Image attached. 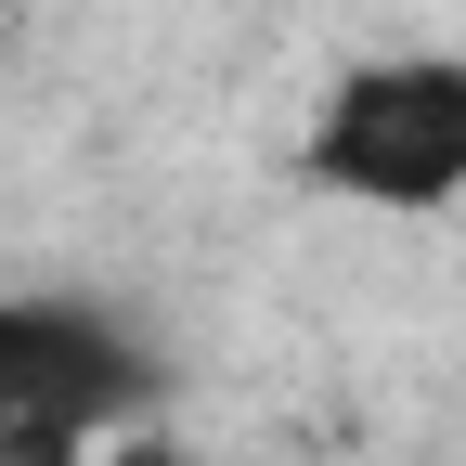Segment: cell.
I'll list each match as a JSON object with an SVG mask.
<instances>
[{"mask_svg":"<svg viewBox=\"0 0 466 466\" xmlns=\"http://www.w3.org/2000/svg\"><path fill=\"white\" fill-rule=\"evenodd\" d=\"M299 168L350 208H453L466 195V52H376V66H350L311 104Z\"/></svg>","mask_w":466,"mask_h":466,"instance_id":"6da1fadb","label":"cell"},{"mask_svg":"<svg viewBox=\"0 0 466 466\" xmlns=\"http://www.w3.org/2000/svg\"><path fill=\"white\" fill-rule=\"evenodd\" d=\"M156 401V363L143 337L91 311V299H26L0 285V428H143Z\"/></svg>","mask_w":466,"mask_h":466,"instance_id":"7a4b0ae2","label":"cell"},{"mask_svg":"<svg viewBox=\"0 0 466 466\" xmlns=\"http://www.w3.org/2000/svg\"><path fill=\"white\" fill-rule=\"evenodd\" d=\"M104 428H0V466H91Z\"/></svg>","mask_w":466,"mask_h":466,"instance_id":"3957f363","label":"cell"},{"mask_svg":"<svg viewBox=\"0 0 466 466\" xmlns=\"http://www.w3.org/2000/svg\"><path fill=\"white\" fill-rule=\"evenodd\" d=\"M104 466H195V453L168 441V428H116V441H104Z\"/></svg>","mask_w":466,"mask_h":466,"instance_id":"277c9868","label":"cell"},{"mask_svg":"<svg viewBox=\"0 0 466 466\" xmlns=\"http://www.w3.org/2000/svg\"><path fill=\"white\" fill-rule=\"evenodd\" d=\"M0 26H14V0H0Z\"/></svg>","mask_w":466,"mask_h":466,"instance_id":"5b68a950","label":"cell"}]
</instances>
